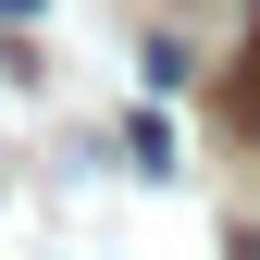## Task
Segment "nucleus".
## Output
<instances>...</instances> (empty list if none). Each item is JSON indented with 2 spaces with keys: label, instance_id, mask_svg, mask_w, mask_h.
<instances>
[{
  "label": "nucleus",
  "instance_id": "obj_3",
  "mask_svg": "<svg viewBox=\"0 0 260 260\" xmlns=\"http://www.w3.org/2000/svg\"><path fill=\"white\" fill-rule=\"evenodd\" d=\"M236 124H248V137H260V62H248V75H236Z\"/></svg>",
  "mask_w": 260,
  "mask_h": 260
},
{
  "label": "nucleus",
  "instance_id": "obj_2",
  "mask_svg": "<svg viewBox=\"0 0 260 260\" xmlns=\"http://www.w3.org/2000/svg\"><path fill=\"white\" fill-rule=\"evenodd\" d=\"M137 75H149V87H186V75H199V50H186V38H149V50H137Z\"/></svg>",
  "mask_w": 260,
  "mask_h": 260
},
{
  "label": "nucleus",
  "instance_id": "obj_4",
  "mask_svg": "<svg viewBox=\"0 0 260 260\" xmlns=\"http://www.w3.org/2000/svg\"><path fill=\"white\" fill-rule=\"evenodd\" d=\"M25 13H38V0H0V25H25Z\"/></svg>",
  "mask_w": 260,
  "mask_h": 260
},
{
  "label": "nucleus",
  "instance_id": "obj_1",
  "mask_svg": "<svg viewBox=\"0 0 260 260\" xmlns=\"http://www.w3.org/2000/svg\"><path fill=\"white\" fill-rule=\"evenodd\" d=\"M124 161H137V174H174V124L137 112V124H124Z\"/></svg>",
  "mask_w": 260,
  "mask_h": 260
}]
</instances>
